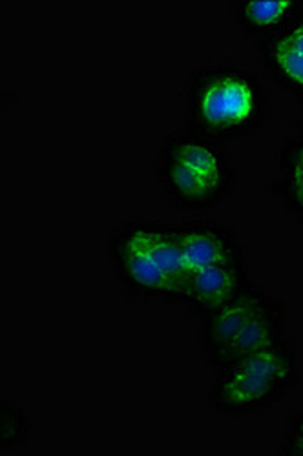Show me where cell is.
Segmentation results:
<instances>
[{
  "label": "cell",
  "mask_w": 303,
  "mask_h": 456,
  "mask_svg": "<svg viewBox=\"0 0 303 456\" xmlns=\"http://www.w3.org/2000/svg\"><path fill=\"white\" fill-rule=\"evenodd\" d=\"M183 102L186 130L219 142L259 135L274 113L259 75L229 61L203 64L188 75Z\"/></svg>",
  "instance_id": "cell-1"
},
{
  "label": "cell",
  "mask_w": 303,
  "mask_h": 456,
  "mask_svg": "<svg viewBox=\"0 0 303 456\" xmlns=\"http://www.w3.org/2000/svg\"><path fill=\"white\" fill-rule=\"evenodd\" d=\"M113 278L127 296L183 307L188 280L176 224L135 217L113 228L106 243Z\"/></svg>",
  "instance_id": "cell-2"
},
{
  "label": "cell",
  "mask_w": 303,
  "mask_h": 456,
  "mask_svg": "<svg viewBox=\"0 0 303 456\" xmlns=\"http://www.w3.org/2000/svg\"><path fill=\"white\" fill-rule=\"evenodd\" d=\"M154 177L165 200L186 212L212 210L238 184L233 156L219 141L191 130L167 134L158 148Z\"/></svg>",
  "instance_id": "cell-3"
},
{
  "label": "cell",
  "mask_w": 303,
  "mask_h": 456,
  "mask_svg": "<svg viewBox=\"0 0 303 456\" xmlns=\"http://www.w3.org/2000/svg\"><path fill=\"white\" fill-rule=\"evenodd\" d=\"M285 303L265 287L250 283L236 297L200 320L198 346L203 362L221 370L233 362L283 339Z\"/></svg>",
  "instance_id": "cell-4"
},
{
  "label": "cell",
  "mask_w": 303,
  "mask_h": 456,
  "mask_svg": "<svg viewBox=\"0 0 303 456\" xmlns=\"http://www.w3.org/2000/svg\"><path fill=\"white\" fill-rule=\"evenodd\" d=\"M298 379V349L292 339L283 338L217 370L207 391V403L219 416L261 414L278 405Z\"/></svg>",
  "instance_id": "cell-5"
},
{
  "label": "cell",
  "mask_w": 303,
  "mask_h": 456,
  "mask_svg": "<svg viewBox=\"0 0 303 456\" xmlns=\"http://www.w3.org/2000/svg\"><path fill=\"white\" fill-rule=\"evenodd\" d=\"M176 238L188 274L249 257L247 247L233 226L212 219H194L176 224Z\"/></svg>",
  "instance_id": "cell-6"
},
{
  "label": "cell",
  "mask_w": 303,
  "mask_h": 456,
  "mask_svg": "<svg viewBox=\"0 0 303 456\" xmlns=\"http://www.w3.org/2000/svg\"><path fill=\"white\" fill-rule=\"evenodd\" d=\"M250 283L249 257L214 265V267L194 273L188 280L181 309L201 320L229 303Z\"/></svg>",
  "instance_id": "cell-7"
},
{
  "label": "cell",
  "mask_w": 303,
  "mask_h": 456,
  "mask_svg": "<svg viewBox=\"0 0 303 456\" xmlns=\"http://www.w3.org/2000/svg\"><path fill=\"white\" fill-rule=\"evenodd\" d=\"M259 59L282 88L303 99V12L261 41Z\"/></svg>",
  "instance_id": "cell-8"
},
{
  "label": "cell",
  "mask_w": 303,
  "mask_h": 456,
  "mask_svg": "<svg viewBox=\"0 0 303 456\" xmlns=\"http://www.w3.org/2000/svg\"><path fill=\"white\" fill-rule=\"evenodd\" d=\"M233 12L243 35L263 41L303 12V0H236Z\"/></svg>",
  "instance_id": "cell-9"
},
{
  "label": "cell",
  "mask_w": 303,
  "mask_h": 456,
  "mask_svg": "<svg viewBox=\"0 0 303 456\" xmlns=\"http://www.w3.org/2000/svg\"><path fill=\"white\" fill-rule=\"evenodd\" d=\"M31 435V420L28 411L13 402L0 403V452L6 454L26 445Z\"/></svg>",
  "instance_id": "cell-10"
},
{
  "label": "cell",
  "mask_w": 303,
  "mask_h": 456,
  "mask_svg": "<svg viewBox=\"0 0 303 456\" xmlns=\"http://www.w3.org/2000/svg\"><path fill=\"white\" fill-rule=\"evenodd\" d=\"M267 190L289 219L303 228V179L278 174L267 183Z\"/></svg>",
  "instance_id": "cell-11"
},
{
  "label": "cell",
  "mask_w": 303,
  "mask_h": 456,
  "mask_svg": "<svg viewBox=\"0 0 303 456\" xmlns=\"http://www.w3.org/2000/svg\"><path fill=\"white\" fill-rule=\"evenodd\" d=\"M278 174L303 179V113L291 125L278 148Z\"/></svg>",
  "instance_id": "cell-12"
},
{
  "label": "cell",
  "mask_w": 303,
  "mask_h": 456,
  "mask_svg": "<svg viewBox=\"0 0 303 456\" xmlns=\"http://www.w3.org/2000/svg\"><path fill=\"white\" fill-rule=\"evenodd\" d=\"M278 452L285 456H303V411L291 416Z\"/></svg>",
  "instance_id": "cell-13"
}]
</instances>
